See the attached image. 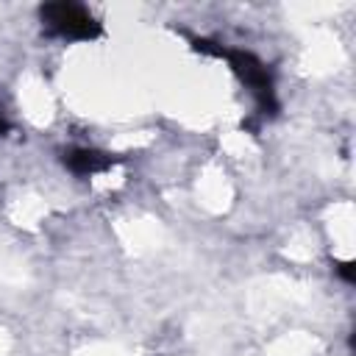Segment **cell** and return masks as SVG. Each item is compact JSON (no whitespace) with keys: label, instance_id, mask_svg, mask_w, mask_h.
<instances>
[{"label":"cell","instance_id":"cell-2","mask_svg":"<svg viewBox=\"0 0 356 356\" xmlns=\"http://www.w3.org/2000/svg\"><path fill=\"white\" fill-rule=\"evenodd\" d=\"M64 161H67V167H70L72 172H78V175H92V172H103V170H108L114 159L106 156V153H100V150L81 147V150H72Z\"/></svg>","mask_w":356,"mask_h":356},{"label":"cell","instance_id":"cell-1","mask_svg":"<svg viewBox=\"0 0 356 356\" xmlns=\"http://www.w3.org/2000/svg\"><path fill=\"white\" fill-rule=\"evenodd\" d=\"M39 17L44 28L61 39H95L100 33V22L78 3H44Z\"/></svg>","mask_w":356,"mask_h":356},{"label":"cell","instance_id":"cell-3","mask_svg":"<svg viewBox=\"0 0 356 356\" xmlns=\"http://www.w3.org/2000/svg\"><path fill=\"white\" fill-rule=\"evenodd\" d=\"M339 273H342V278H345V281H353V264H350V261L339 264Z\"/></svg>","mask_w":356,"mask_h":356},{"label":"cell","instance_id":"cell-4","mask_svg":"<svg viewBox=\"0 0 356 356\" xmlns=\"http://www.w3.org/2000/svg\"><path fill=\"white\" fill-rule=\"evenodd\" d=\"M0 128H3V122H0Z\"/></svg>","mask_w":356,"mask_h":356}]
</instances>
